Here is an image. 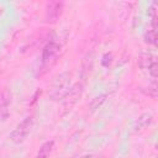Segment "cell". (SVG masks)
Returning <instances> with one entry per match:
<instances>
[{
	"mask_svg": "<svg viewBox=\"0 0 158 158\" xmlns=\"http://www.w3.org/2000/svg\"><path fill=\"white\" fill-rule=\"evenodd\" d=\"M81 94H83V84L81 83L74 84L70 88V90L68 91V94L63 99V109L67 110V111L70 110L78 102V100L80 99Z\"/></svg>",
	"mask_w": 158,
	"mask_h": 158,
	"instance_id": "cell-4",
	"label": "cell"
},
{
	"mask_svg": "<svg viewBox=\"0 0 158 158\" xmlns=\"http://www.w3.org/2000/svg\"><path fill=\"white\" fill-rule=\"evenodd\" d=\"M78 158H101V156L99 154H94V153H90V154H84V156H80Z\"/></svg>",
	"mask_w": 158,
	"mask_h": 158,
	"instance_id": "cell-15",
	"label": "cell"
},
{
	"mask_svg": "<svg viewBox=\"0 0 158 158\" xmlns=\"http://www.w3.org/2000/svg\"><path fill=\"white\" fill-rule=\"evenodd\" d=\"M60 49V46L57 43V42H48L43 49H42V56H41V60H42V67L40 69H43L42 74L44 72H47L52 65L53 63L56 62V58H57V54ZM41 74V75H42Z\"/></svg>",
	"mask_w": 158,
	"mask_h": 158,
	"instance_id": "cell-2",
	"label": "cell"
},
{
	"mask_svg": "<svg viewBox=\"0 0 158 158\" xmlns=\"http://www.w3.org/2000/svg\"><path fill=\"white\" fill-rule=\"evenodd\" d=\"M138 65L142 69H147L149 68L153 63H154V57L151 53H141L138 56Z\"/></svg>",
	"mask_w": 158,
	"mask_h": 158,
	"instance_id": "cell-8",
	"label": "cell"
},
{
	"mask_svg": "<svg viewBox=\"0 0 158 158\" xmlns=\"http://www.w3.org/2000/svg\"><path fill=\"white\" fill-rule=\"evenodd\" d=\"M9 116V100L4 98V100L0 102V120H6Z\"/></svg>",
	"mask_w": 158,
	"mask_h": 158,
	"instance_id": "cell-10",
	"label": "cell"
},
{
	"mask_svg": "<svg viewBox=\"0 0 158 158\" xmlns=\"http://www.w3.org/2000/svg\"><path fill=\"white\" fill-rule=\"evenodd\" d=\"M111 60H112V54L111 53H105L101 58V64L104 67H109L111 64Z\"/></svg>",
	"mask_w": 158,
	"mask_h": 158,
	"instance_id": "cell-13",
	"label": "cell"
},
{
	"mask_svg": "<svg viewBox=\"0 0 158 158\" xmlns=\"http://www.w3.org/2000/svg\"><path fill=\"white\" fill-rule=\"evenodd\" d=\"M148 70H149V74H151L152 78H157V77H158V63L154 62V63L148 68Z\"/></svg>",
	"mask_w": 158,
	"mask_h": 158,
	"instance_id": "cell-14",
	"label": "cell"
},
{
	"mask_svg": "<svg viewBox=\"0 0 158 158\" xmlns=\"http://www.w3.org/2000/svg\"><path fill=\"white\" fill-rule=\"evenodd\" d=\"M106 98H107L106 94H102V95H99V96L94 98V99L91 100V102L89 104L90 111H95V110H98L99 107H101V105L106 101Z\"/></svg>",
	"mask_w": 158,
	"mask_h": 158,
	"instance_id": "cell-9",
	"label": "cell"
},
{
	"mask_svg": "<svg viewBox=\"0 0 158 158\" xmlns=\"http://www.w3.org/2000/svg\"><path fill=\"white\" fill-rule=\"evenodd\" d=\"M152 120H153V116H152L151 112H144V114L139 115L138 118H137V121H136V123H135V131H142V130H144L146 127H148L151 125Z\"/></svg>",
	"mask_w": 158,
	"mask_h": 158,
	"instance_id": "cell-6",
	"label": "cell"
},
{
	"mask_svg": "<svg viewBox=\"0 0 158 158\" xmlns=\"http://www.w3.org/2000/svg\"><path fill=\"white\" fill-rule=\"evenodd\" d=\"M32 126H33V118H32V117H26V118L22 120V121L16 126V128L10 133V136H9L10 141H11L12 143H15V144L22 143V142L27 138L28 133L31 132Z\"/></svg>",
	"mask_w": 158,
	"mask_h": 158,
	"instance_id": "cell-3",
	"label": "cell"
},
{
	"mask_svg": "<svg viewBox=\"0 0 158 158\" xmlns=\"http://www.w3.org/2000/svg\"><path fill=\"white\" fill-rule=\"evenodd\" d=\"M63 12V2L62 1H49L46 5V14L44 21L47 23L56 22Z\"/></svg>",
	"mask_w": 158,
	"mask_h": 158,
	"instance_id": "cell-5",
	"label": "cell"
},
{
	"mask_svg": "<svg viewBox=\"0 0 158 158\" xmlns=\"http://www.w3.org/2000/svg\"><path fill=\"white\" fill-rule=\"evenodd\" d=\"M70 88H72V74L68 72H64L54 78V80L49 88L48 95H49L51 100L59 101V100L64 99V96L68 94Z\"/></svg>",
	"mask_w": 158,
	"mask_h": 158,
	"instance_id": "cell-1",
	"label": "cell"
},
{
	"mask_svg": "<svg viewBox=\"0 0 158 158\" xmlns=\"http://www.w3.org/2000/svg\"><path fill=\"white\" fill-rule=\"evenodd\" d=\"M144 42L148 43V44H152V43H157V36H156V31L152 28V30H148L146 33H144Z\"/></svg>",
	"mask_w": 158,
	"mask_h": 158,
	"instance_id": "cell-11",
	"label": "cell"
},
{
	"mask_svg": "<svg viewBox=\"0 0 158 158\" xmlns=\"http://www.w3.org/2000/svg\"><path fill=\"white\" fill-rule=\"evenodd\" d=\"M146 89H148V90H143V91H144L148 96H151V98H153V99H156V98L158 96V86H157V83L149 84L148 88H146Z\"/></svg>",
	"mask_w": 158,
	"mask_h": 158,
	"instance_id": "cell-12",
	"label": "cell"
},
{
	"mask_svg": "<svg viewBox=\"0 0 158 158\" xmlns=\"http://www.w3.org/2000/svg\"><path fill=\"white\" fill-rule=\"evenodd\" d=\"M53 146H54V141H47V142H44L40 147L36 158H49V154L52 153Z\"/></svg>",
	"mask_w": 158,
	"mask_h": 158,
	"instance_id": "cell-7",
	"label": "cell"
}]
</instances>
